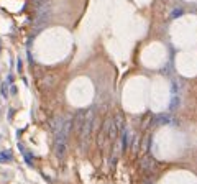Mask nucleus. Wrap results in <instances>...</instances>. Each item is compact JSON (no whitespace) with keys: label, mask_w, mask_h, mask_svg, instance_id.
<instances>
[{"label":"nucleus","mask_w":197,"mask_h":184,"mask_svg":"<svg viewBox=\"0 0 197 184\" xmlns=\"http://www.w3.org/2000/svg\"><path fill=\"white\" fill-rule=\"evenodd\" d=\"M13 156H11V151H2L0 153V163H3V161H11Z\"/></svg>","instance_id":"nucleus-1"},{"label":"nucleus","mask_w":197,"mask_h":184,"mask_svg":"<svg viewBox=\"0 0 197 184\" xmlns=\"http://www.w3.org/2000/svg\"><path fill=\"white\" fill-rule=\"evenodd\" d=\"M7 89H8V84H7V82H3V84H2V94H3V97H7V94H8V90H7Z\"/></svg>","instance_id":"nucleus-2"},{"label":"nucleus","mask_w":197,"mask_h":184,"mask_svg":"<svg viewBox=\"0 0 197 184\" xmlns=\"http://www.w3.org/2000/svg\"><path fill=\"white\" fill-rule=\"evenodd\" d=\"M16 69H18V72L23 71V64H21V59H18V64H16Z\"/></svg>","instance_id":"nucleus-3"}]
</instances>
